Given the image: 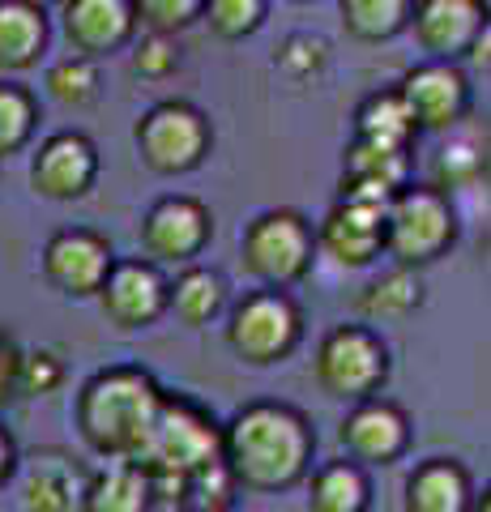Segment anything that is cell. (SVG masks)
Here are the masks:
<instances>
[{
    "instance_id": "cell-1",
    "label": "cell",
    "mask_w": 491,
    "mask_h": 512,
    "mask_svg": "<svg viewBox=\"0 0 491 512\" xmlns=\"http://www.w3.org/2000/svg\"><path fill=\"white\" fill-rule=\"evenodd\" d=\"M218 457L235 491L278 495L308 478L316 431L308 414L291 402H248L218 431Z\"/></svg>"
},
{
    "instance_id": "cell-2",
    "label": "cell",
    "mask_w": 491,
    "mask_h": 512,
    "mask_svg": "<svg viewBox=\"0 0 491 512\" xmlns=\"http://www.w3.org/2000/svg\"><path fill=\"white\" fill-rule=\"evenodd\" d=\"M163 384L150 367L116 363L82 380L73 397V427L82 444L103 461H133L163 402Z\"/></svg>"
},
{
    "instance_id": "cell-3",
    "label": "cell",
    "mask_w": 491,
    "mask_h": 512,
    "mask_svg": "<svg viewBox=\"0 0 491 512\" xmlns=\"http://www.w3.org/2000/svg\"><path fill=\"white\" fill-rule=\"evenodd\" d=\"M218 431H223V423L201 402H193V397H184V393H163L133 466L146 470L154 495L176 500L188 474H197L201 466L218 461Z\"/></svg>"
},
{
    "instance_id": "cell-4",
    "label": "cell",
    "mask_w": 491,
    "mask_h": 512,
    "mask_svg": "<svg viewBox=\"0 0 491 512\" xmlns=\"http://www.w3.org/2000/svg\"><path fill=\"white\" fill-rule=\"evenodd\" d=\"M457 244V210L436 184H406L385 205V256L393 265L427 269Z\"/></svg>"
},
{
    "instance_id": "cell-5",
    "label": "cell",
    "mask_w": 491,
    "mask_h": 512,
    "mask_svg": "<svg viewBox=\"0 0 491 512\" xmlns=\"http://www.w3.org/2000/svg\"><path fill=\"white\" fill-rule=\"evenodd\" d=\"M312 261H316V227L291 205L257 214L240 235V265L257 286L287 291V286L308 278Z\"/></svg>"
},
{
    "instance_id": "cell-6",
    "label": "cell",
    "mask_w": 491,
    "mask_h": 512,
    "mask_svg": "<svg viewBox=\"0 0 491 512\" xmlns=\"http://www.w3.org/2000/svg\"><path fill=\"white\" fill-rule=\"evenodd\" d=\"M389 346L372 325H334L321 338L312 355V376L316 384L334 397V402H363L376 397L389 384Z\"/></svg>"
},
{
    "instance_id": "cell-7",
    "label": "cell",
    "mask_w": 491,
    "mask_h": 512,
    "mask_svg": "<svg viewBox=\"0 0 491 512\" xmlns=\"http://www.w3.org/2000/svg\"><path fill=\"white\" fill-rule=\"evenodd\" d=\"M133 146L141 167L154 175H188L197 171L214 146L210 116L188 99H163L150 111H141L133 124Z\"/></svg>"
},
{
    "instance_id": "cell-8",
    "label": "cell",
    "mask_w": 491,
    "mask_h": 512,
    "mask_svg": "<svg viewBox=\"0 0 491 512\" xmlns=\"http://www.w3.org/2000/svg\"><path fill=\"white\" fill-rule=\"evenodd\" d=\"M304 342V312L287 291L257 286L227 316V346L248 367H274Z\"/></svg>"
},
{
    "instance_id": "cell-9",
    "label": "cell",
    "mask_w": 491,
    "mask_h": 512,
    "mask_svg": "<svg viewBox=\"0 0 491 512\" xmlns=\"http://www.w3.org/2000/svg\"><path fill=\"white\" fill-rule=\"evenodd\" d=\"M141 252L154 265H193L214 239V214L197 197H158L141 218Z\"/></svg>"
},
{
    "instance_id": "cell-10",
    "label": "cell",
    "mask_w": 491,
    "mask_h": 512,
    "mask_svg": "<svg viewBox=\"0 0 491 512\" xmlns=\"http://www.w3.org/2000/svg\"><path fill=\"white\" fill-rule=\"evenodd\" d=\"M398 94L406 111L415 116L419 133H453L470 116V103H474L470 77L453 60H423L415 69H406Z\"/></svg>"
},
{
    "instance_id": "cell-11",
    "label": "cell",
    "mask_w": 491,
    "mask_h": 512,
    "mask_svg": "<svg viewBox=\"0 0 491 512\" xmlns=\"http://www.w3.org/2000/svg\"><path fill=\"white\" fill-rule=\"evenodd\" d=\"M94 299H99L103 316L116 329L124 333L150 329L167 316V274L163 265L146 261V256H124V261H112Z\"/></svg>"
},
{
    "instance_id": "cell-12",
    "label": "cell",
    "mask_w": 491,
    "mask_h": 512,
    "mask_svg": "<svg viewBox=\"0 0 491 512\" xmlns=\"http://www.w3.org/2000/svg\"><path fill=\"white\" fill-rule=\"evenodd\" d=\"M112 261H116V252L107 244V235L90 231V227H60L43 244V256H39L47 286L60 291L65 299H94L99 295Z\"/></svg>"
},
{
    "instance_id": "cell-13",
    "label": "cell",
    "mask_w": 491,
    "mask_h": 512,
    "mask_svg": "<svg viewBox=\"0 0 491 512\" xmlns=\"http://www.w3.org/2000/svg\"><path fill=\"white\" fill-rule=\"evenodd\" d=\"M99 167V146L77 128H65V133L39 141L35 158H30V188L43 201H82L99 180Z\"/></svg>"
},
{
    "instance_id": "cell-14",
    "label": "cell",
    "mask_w": 491,
    "mask_h": 512,
    "mask_svg": "<svg viewBox=\"0 0 491 512\" xmlns=\"http://www.w3.org/2000/svg\"><path fill=\"white\" fill-rule=\"evenodd\" d=\"M338 444L355 466H393L410 448V414L389 397H363L351 402L338 427Z\"/></svg>"
},
{
    "instance_id": "cell-15",
    "label": "cell",
    "mask_w": 491,
    "mask_h": 512,
    "mask_svg": "<svg viewBox=\"0 0 491 512\" xmlns=\"http://www.w3.org/2000/svg\"><path fill=\"white\" fill-rule=\"evenodd\" d=\"M316 252H325L342 269H368L385 256V205L338 197L316 222Z\"/></svg>"
},
{
    "instance_id": "cell-16",
    "label": "cell",
    "mask_w": 491,
    "mask_h": 512,
    "mask_svg": "<svg viewBox=\"0 0 491 512\" xmlns=\"http://www.w3.org/2000/svg\"><path fill=\"white\" fill-rule=\"evenodd\" d=\"M487 26V0H410L406 30H415V43L427 52V60L457 64L470 56L474 39Z\"/></svg>"
},
{
    "instance_id": "cell-17",
    "label": "cell",
    "mask_w": 491,
    "mask_h": 512,
    "mask_svg": "<svg viewBox=\"0 0 491 512\" xmlns=\"http://www.w3.org/2000/svg\"><path fill=\"white\" fill-rule=\"evenodd\" d=\"M60 30L77 56L103 60L137 39L133 0H60Z\"/></svg>"
},
{
    "instance_id": "cell-18",
    "label": "cell",
    "mask_w": 491,
    "mask_h": 512,
    "mask_svg": "<svg viewBox=\"0 0 491 512\" xmlns=\"http://www.w3.org/2000/svg\"><path fill=\"white\" fill-rule=\"evenodd\" d=\"M410 184V150L380 146V141L351 137L342 150V184L338 197L346 201H368V205H389L398 188Z\"/></svg>"
},
{
    "instance_id": "cell-19",
    "label": "cell",
    "mask_w": 491,
    "mask_h": 512,
    "mask_svg": "<svg viewBox=\"0 0 491 512\" xmlns=\"http://www.w3.org/2000/svg\"><path fill=\"white\" fill-rule=\"evenodd\" d=\"M86 470L65 448H35L22 474V512H73L82 504Z\"/></svg>"
},
{
    "instance_id": "cell-20",
    "label": "cell",
    "mask_w": 491,
    "mask_h": 512,
    "mask_svg": "<svg viewBox=\"0 0 491 512\" xmlns=\"http://www.w3.org/2000/svg\"><path fill=\"white\" fill-rule=\"evenodd\" d=\"M470 504H474V478L462 461L427 457L406 474L402 487L406 512H470Z\"/></svg>"
},
{
    "instance_id": "cell-21",
    "label": "cell",
    "mask_w": 491,
    "mask_h": 512,
    "mask_svg": "<svg viewBox=\"0 0 491 512\" xmlns=\"http://www.w3.org/2000/svg\"><path fill=\"white\" fill-rule=\"evenodd\" d=\"M47 39H52V26L43 9L26 0H0V73L13 77L35 69L47 52Z\"/></svg>"
},
{
    "instance_id": "cell-22",
    "label": "cell",
    "mask_w": 491,
    "mask_h": 512,
    "mask_svg": "<svg viewBox=\"0 0 491 512\" xmlns=\"http://www.w3.org/2000/svg\"><path fill=\"white\" fill-rule=\"evenodd\" d=\"M227 308V282L218 269L180 265L176 278H167V316H176L184 329H205Z\"/></svg>"
},
{
    "instance_id": "cell-23",
    "label": "cell",
    "mask_w": 491,
    "mask_h": 512,
    "mask_svg": "<svg viewBox=\"0 0 491 512\" xmlns=\"http://www.w3.org/2000/svg\"><path fill=\"white\" fill-rule=\"evenodd\" d=\"M308 512H368L372 508V483L368 470L355 466L351 457L325 461L308 470Z\"/></svg>"
},
{
    "instance_id": "cell-24",
    "label": "cell",
    "mask_w": 491,
    "mask_h": 512,
    "mask_svg": "<svg viewBox=\"0 0 491 512\" xmlns=\"http://www.w3.org/2000/svg\"><path fill=\"white\" fill-rule=\"evenodd\" d=\"M154 487L133 461H112L107 470L90 474L82 487V512H150Z\"/></svg>"
},
{
    "instance_id": "cell-25",
    "label": "cell",
    "mask_w": 491,
    "mask_h": 512,
    "mask_svg": "<svg viewBox=\"0 0 491 512\" xmlns=\"http://www.w3.org/2000/svg\"><path fill=\"white\" fill-rule=\"evenodd\" d=\"M355 137L363 141H380V146H398L410 150L419 141V124L406 111L398 86L389 90H372L368 99L355 107Z\"/></svg>"
},
{
    "instance_id": "cell-26",
    "label": "cell",
    "mask_w": 491,
    "mask_h": 512,
    "mask_svg": "<svg viewBox=\"0 0 491 512\" xmlns=\"http://www.w3.org/2000/svg\"><path fill=\"white\" fill-rule=\"evenodd\" d=\"M419 303H423V278H419V269L393 265L389 274L372 278L359 291V316H368V320H402V316L415 312Z\"/></svg>"
},
{
    "instance_id": "cell-27",
    "label": "cell",
    "mask_w": 491,
    "mask_h": 512,
    "mask_svg": "<svg viewBox=\"0 0 491 512\" xmlns=\"http://www.w3.org/2000/svg\"><path fill=\"white\" fill-rule=\"evenodd\" d=\"M342 30L359 43H389L410 22V0H338Z\"/></svg>"
},
{
    "instance_id": "cell-28",
    "label": "cell",
    "mask_w": 491,
    "mask_h": 512,
    "mask_svg": "<svg viewBox=\"0 0 491 512\" xmlns=\"http://www.w3.org/2000/svg\"><path fill=\"white\" fill-rule=\"evenodd\" d=\"M43 86L47 94L60 103V107H90V103H99V94H103V69H99V60H90V56H60L52 69H47L43 77Z\"/></svg>"
},
{
    "instance_id": "cell-29",
    "label": "cell",
    "mask_w": 491,
    "mask_h": 512,
    "mask_svg": "<svg viewBox=\"0 0 491 512\" xmlns=\"http://www.w3.org/2000/svg\"><path fill=\"white\" fill-rule=\"evenodd\" d=\"M39 128V99L22 82H0V163L22 154Z\"/></svg>"
},
{
    "instance_id": "cell-30",
    "label": "cell",
    "mask_w": 491,
    "mask_h": 512,
    "mask_svg": "<svg viewBox=\"0 0 491 512\" xmlns=\"http://www.w3.org/2000/svg\"><path fill=\"white\" fill-rule=\"evenodd\" d=\"M265 18H269V0H201V22L223 43H240L257 35Z\"/></svg>"
},
{
    "instance_id": "cell-31",
    "label": "cell",
    "mask_w": 491,
    "mask_h": 512,
    "mask_svg": "<svg viewBox=\"0 0 491 512\" xmlns=\"http://www.w3.org/2000/svg\"><path fill=\"white\" fill-rule=\"evenodd\" d=\"M133 52H129V64H133V73L141 77V82H167V77H176L180 69V43L176 35H141L129 43Z\"/></svg>"
},
{
    "instance_id": "cell-32",
    "label": "cell",
    "mask_w": 491,
    "mask_h": 512,
    "mask_svg": "<svg viewBox=\"0 0 491 512\" xmlns=\"http://www.w3.org/2000/svg\"><path fill=\"white\" fill-rule=\"evenodd\" d=\"M133 18L150 35H184L201 22V0H133Z\"/></svg>"
},
{
    "instance_id": "cell-33",
    "label": "cell",
    "mask_w": 491,
    "mask_h": 512,
    "mask_svg": "<svg viewBox=\"0 0 491 512\" xmlns=\"http://www.w3.org/2000/svg\"><path fill=\"white\" fill-rule=\"evenodd\" d=\"M69 367L56 350H30V355L18 359V380H13V393L18 397H52L60 384H65Z\"/></svg>"
},
{
    "instance_id": "cell-34",
    "label": "cell",
    "mask_w": 491,
    "mask_h": 512,
    "mask_svg": "<svg viewBox=\"0 0 491 512\" xmlns=\"http://www.w3.org/2000/svg\"><path fill=\"white\" fill-rule=\"evenodd\" d=\"M274 64H278L282 77H291L295 86H304V82H312V77L329 64V43L316 39V35H291L287 43L278 47Z\"/></svg>"
},
{
    "instance_id": "cell-35",
    "label": "cell",
    "mask_w": 491,
    "mask_h": 512,
    "mask_svg": "<svg viewBox=\"0 0 491 512\" xmlns=\"http://www.w3.org/2000/svg\"><path fill=\"white\" fill-rule=\"evenodd\" d=\"M487 180V158L474 150V146H453V150H440L436 158V188L440 192H453V188H470Z\"/></svg>"
},
{
    "instance_id": "cell-36",
    "label": "cell",
    "mask_w": 491,
    "mask_h": 512,
    "mask_svg": "<svg viewBox=\"0 0 491 512\" xmlns=\"http://www.w3.org/2000/svg\"><path fill=\"white\" fill-rule=\"evenodd\" d=\"M18 359H22V350L13 346V338L5 329H0V402L5 397H13V380H18Z\"/></svg>"
},
{
    "instance_id": "cell-37",
    "label": "cell",
    "mask_w": 491,
    "mask_h": 512,
    "mask_svg": "<svg viewBox=\"0 0 491 512\" xmlns=\"http://www.w3.org/2000/svg\"><path fill=\"white\" fill-rule=\"evenodd\" d=\"M18 461H22L18 440H13V431L0 423V491H5V483H9L13 474H18Z\"/></svg>"
},
{
    "instance_id": "cell-38",
    "label": "cell",
    "mask_w": 491,
    "mask_h": 512,
    "mask_svg": "<svg viewBox=\"0 0 491 512\" xmlns=\"http://www.w3.org/2000/svg\"><path fill=\"white\" fill-rule=\"evenodd\" d=\"M491 508V491H474V504H470V512H487Z\"/></svg>"
},
{
    "instance_id": "cell-39",
    "label": "cell",
    "mask_w": 491,
    "mask_h": 512,
    "mask_svg": "<svg viewBox=\"0 0 491 512\" xmlns=\"http://www.w3.org/2000/svg\"><path fill=\"white\" fill-rule=\"evenodd\" d=\"M26 5H35V9H43V13H47L52 5H60V0H26Z\"/></svg>"
},
{
    "instance_id": "cell-40",
    "label": "cell",
    "mask_w": 491,
    "mask_h": 512,
    "mask_svg": "<svg viewBox=\"0 0 491 512\" xmlns=\"http://www.w3.org/2000/svg\"><path fill=\"white\" fill-rule=\"evenodd\" d=\"M184 512H231V508H218V504H205V508H184Z\"/></svg>"
},
{
    "instance_id": "cell-41",
    "label": "cell",
    "mask_w": 491,
    "mask_h": 512,
    "mask_svg": "<svg viewBox=\"0 0 491 512\" xmlns=\"http://www.w3.org/2000/svg\"><path fill=\"white\" fill-rule=\"evenodd\" d=\"M287 5H312V0H287Z\"/></svg>"
}]
</instances>
